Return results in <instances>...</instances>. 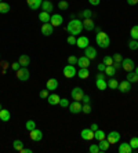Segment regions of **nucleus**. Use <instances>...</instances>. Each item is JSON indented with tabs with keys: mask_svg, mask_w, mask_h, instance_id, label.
<instances>
[{
	"mask_svg": "<svg viewBox=\"0 0 138 153\" xmlns=\"http://www.w3.org/2000/svg\"><path fill=\"white\" fill-rule=\"evenodd\" d=\"M66 29H68V32L71 33V35L78 36V35H80L81 30H83L84 28H83V22H81L80 19H72V21L68 24Z\"/></svg>",
	"mask_w": 138,
	"mask_h": 153,
	"instance_id": "f257e3e1",
	"label": "nucleus"
},
{
	"mask_svg": "<svg viewBox=\"0 0 138 153\" xmlns=\"http://www.w3.org/2000/svg\"><path fill=\"white\" fill-rule=\"evenodd\" d=\"M95 42L101 48H108L110 44V39H109V36H108V33L102 32V30H99L95 35Z\"/></svg>",
	"mask_w": 138,
	"mask_h": 153,
	"instance_id": "f03ea898",
	"label": "nucleus"
},
{
	"mask_svg": "<svg viewBox=\"0 0 138 153\" xmlns=\"http://www.w3.org/2000/svg\"><path fill=\"white\" fill-rule=\"evenodd\" d=\"M17 79L19 82H26L29 80V71L28 68H25V66H21V68L17 71Z\"/></svg>",
	"mask_w": 138,
	"mask_h": 153,
	"instance_id": "7ed1b4c3",
	"label": "nucleus"
},
{
	"mask_svg": "<svg viewBox=\"0 0 138 153\" xmlns=\"http://www.w3.org/2000/svg\"><path fill=\"white\" fill-rule=\"evenodd\" d=\"M62 72H64V76L68 77V79H72V77H75V76L78 75V71H76V68H75V65H69V64H68V66H65Z\"/></svg>",
	"mask_w": 138,
	"mask_h": 153,
	"instance_id": "20e7f679",
	"label": "nucleus"
},
{
	"mask_svg": "<svg viewBox=\"0 0 138 153\" xmlns=\"http://www.w3.org/2000/svg\"><path fill=\"white\" fill-rule=\"evenodd\" d=\"M122 68H123L124 71H127V72L134 71V68H135L134 61L130 59V58H123V61H122Z\"/></svg>",
	"mask_w": 138,
	"mask_h": 153,
	"instance_id": "39448f33",
	"label": "nucleus"
},
{
	"mask_svg": "<svg viewBox=\"0 0 138 153\" xmlns=\"http://www.w3.org/2000/svg\"><path fill=\"white\" fill-rule=\"evenodd\" d=\"M72 100L73 101H80L81 102V98H83V95H84V91H83V88H80V87H75L73 90H72Z\"/></svg>",
	"mask_w": 138,
	"mask_h": 153,
	"instance_id": "423d86ee",
	"label": "nucleus"
},
{
	"mask_svg": "<svg viewBox=\"0 0 138 153\" xmlns=\"http://www.w3.org/2000/svg\"><path fill=\"white\" fill-rule=\"evenodd\" d=\"M81 106H83V105L80 103V101H73V102L69 103V112H71V113H73V114L80 113V112H81Z\"/></svg>",
	"mask_w": 138,
	"mask_h": 153,
	"instance_id": "0eeeda50",
	"label": "nucleus"
},
{
	"mask_svg": "<svg viewBox=\"0 0 138 153\" xmlns=\"http://www.w3.org/2000/svg\"><path fill=\"white\" fill-rule=\"evenodd\" d=\"M80 137L84 141H91V139H94V131L91 128H84V130H81Z\"/></svg>",
	"mask_w": 138,
	"mask_h": 153,
	"instance_id": "6e6552de",
	"label": "nucleus"
},
{
	"mask_svg": "<svg viewBox=\"0 0 138 153\" xmlns=\"http://www.w3.org/2000/svg\"><path fill=\"white\" fill-rule=\"evenodd\" d=\"M106 139H108V142L109 143H117L119 141H120V132H117V131L109 132V134L106 135Z\"/></svg>",
	"mask_w": 138,
	"mask_h": 153,
	"instance_id": "1a4fd4ad",
	"label": "nucleus"
},
{
	"mask_svg": "<svg viewBox=\"0 0 138 153\" xmlns=\"http://www.w3.org/2000/svg\"><path fill=\"white\" fill-rule=\"evenodd\" d=\"M29 135H31V139H32L33 142H39L43 138V132L40 130H37V128H35L32 131H29Z\"/></svg>",
	"mask_w": 138,
	"mask_h": 153,
	"instance_id": "9d476101",
	"label": "nucleus"
},
{
	"mask_svg": "<svg viewBox=\"0 0 138 153\" xmlns=\"http://www.w3.org/2000/svg\"><path fill=\"white\" fill-rule=\"evenodd\" d=\"M62 22H64L62 15H60V14H53V15H51L50 24H51L53 26H61V25H62Z\"/></svg>",
	"mask_w": 138,
	"mask_h": 153,
	"instance_id": "9b49d317",
	"label": "nucleus"
},
{
	"mask_svg": "<svg viewBox=\"0 0 138 153\" xmlns=\"http://www.w3.org/2000/svg\"><path fill=\"white\" fill-rule=\"evenodd\" d=\"M90 42H89V37L87 36H80L78 40H76V46L79 47V48H83L84 50L86 47H89Z\"/></svg>",
	"mask_w": 138,
	"mask_h": 153,
	"instance_id": "f8f14e48",
	"label": "nucleus"
},
{
	"mask_svg": "<svg viewBox=\"0 0 138 153\" xmlns=\"http://www.w3.org/2000/svg\"><path fill=\"white\" fill-rule=\"evenodd\" d=\"M54 32V26L50 24V22H46V24H43L42 25V33L44 36H51Z\"/></svg>",
	"mask_w": 138,
	"mask_h": 153,
	"instance_id": "ddd939ff",
	"label": "nucleus"
},
{
	"mask_svg": "<svg viewBox=\"0 0 138 153\" xmlns=\"http://www.w3.org/2000/svg\"><path fill=\"white\" fill-rule=\"evenodd\" d=\"M84 55L89 58V59H95L97 58V50L94 48V47H91V46L86 47L84 48Z\"/></svg>",
	"mask_w": 138,
	"mask_h": 153,
	"instance_id": "4468645a",
	"label": "nucleus"
},
{
	"mask_svg": "<svg viewBox=\"0 0 138 153\" xmlns=\"http://www.w3.org/2000/svg\"><path fill=\"white\" fill-rule=\"evenodd\" d=\"M26 3H28V7L31 8V10H32V11H36L37 8L42 7L43 0H26Z\"/></svg>",
	"mask_w": 138,
	"mask_h": 153,
	"instance_id": "2eb2a0df",
	"label": "nucleus"
},
{
	"mask_svg": "<svg viewBox=\"0 0 138 153\" xmlns=\"http://www.w3.org/2000/svg\"><path fill=\"white\" fill-rule=\"evenodd\" d=\"M117 90L120 91V93H128L131 90V83L128 82V80H124V82L119 83V87H117Z\"/></svg>",
	"mask_w": 138,
	"mask_h": 153,
	"instance_id": "dca6fc26",
	"label": "nucleus"
},
{
	"mask_svg": "<svg viewBox=\"0 0 138 153\" xmlns=\"http://www.w3.org/2000/svg\"><path fill=\"white\" fill-rule=\"evenodd\" d=\"M83 28H84L86 30H89V32H91V30L95 29V25H94V22H92L91 18H86L84 21H83Z\"/></svg>",
	"mask_w": 138,
	"mask_h": 153,
	"instance_id": "f3484780",
	"label": "nucleus"
},
{
	"mask_svg": "<svg viewBox=\"0 0 138 153\" xmlns=\"http://www.w3.org/2000/svg\"><path fill=\"white\" fill-rule=\"evenodd\" d=\"M57 88H58L57 79H54V77L48 79V80H47V90H48V91H54V90H57Z\"/></svg>",
	"mask_w": 138,
	"mask_h": 153,
	"instance_id": "a211bd4d",
	"label": "nucleus"
},
{
	"mask_svg": "<svg viewBox=\"0 0 138 153\" xmlns=\"http://www.w3.org/2000/svg\"><path fill=\"white\" fill-rule=\"evenodd\" d=\"M78 65L80 66V68H89L90 66V59L86 55H83V57L78 58Z\"/></svg>",
	"mask_w": 138,
	"mask_h": 153,
	"instance_id": "6ab92c4d",
	"label": "nucleus"
},
{
	"mask_svg": "<svg viewBox=\"0 0 138 153\" xmlns=\"http://www.w3.org/2000/svg\"><path fill=\"white\" fill-rule=\"evenodd\" d=\"M60 101H61V98L57 94H50V95L47 97V102H48L50 105H58Z\"/></svg>",
	"mask_w": 138,
	"mask_h": 153,
	"instance_id": "aec40b11",
	"label": "nucleus"
},
{
	"mask_svg": "<svg viewBox=\"0 0 138 153\" xmlns=\"http://www.w3.org/2000/svg\"><path fill=\"white\" fill-rule=\"evenodd\" d=\"M95 85H97V88H98V90L104 91V90L108 88V82H105V79H97V80H95Z\"/></svg>",
	"mask_w": 138,
	"mask_h": 153,
	"instance_id": "412c9836",
	"label": "nucleus"
},
{
	"mask_svg": "<svg viewBox=\"0 0 138 153\" xmlns=\"http://www.w3.org/2000/svg\"><path fill=\"white\" fill-rule=\"evenodd\" d=\"M42 8H43V11H46V13H51L53 8H54V6H53V3H51L50 0H43Z\"/></svg>",
	"mask_w": 138,
	"mask_h": 153,
	"instance_id": "4be33fe9",
	"label": "nucleus"
},
{
	"mask_svg": "<svg viewBox=\"0 0 138 153\" xmlns=\"http://www.w3.org/2000/svg\"><path fill=\"white\" fill-rule=\"evenodd\" d=\"M109 145L110 143L108 142V139H102V141H98V148H99V152H106L109 149Z\"/></svg>",
	"mask_w": 138,
	"mask_h": 153,
	"instance_id": "5701e85b",
	"label": "nucleus"
},
{
	"mask_svg": "<svg viewBox=\"0 0 138 153\" xmlns=\"http://www.w3.org/2000/svg\"><path fill=\"white\" fill-rule=\"evenodd\" d=\"M133 152V148L130 146V143H120L119 145V153H131Z\"/></svg>",
	"mask_w": 138,
	"mask_h": 153,
	"instance_id": "b1692460",
	"label": "nucleus"
},
{
	"mask_svg": "<svg viewBox=\"0 0 138 153\" xmlns=\"http://www.w3.org/2000/svg\"><path fill=\"white\" fill-rule=\"evenodd\" d=\"M18 62L21 64V66H28L29 64H31V58H29V55H25V54H22V55H19V59H18Z\"/></svg>",
	"mask_w": 138,
	"mask_h": 153,
	"instance_id": "393cba45",
	"label": "nucleus"
},
{
	"mask_svg": "<svg viewBox=\"0 0 138 153\" xmlns=\"http://www.w3.org/2000/svg\"><path fill=\"white\" fill-rule=\"evenodd\" d=\"M50 19H51V15H50V13H46V11H42V13H39V21L40 22L46 24V22H50Z\"/></svg>",
	"mask_w": 138,
	"mask_h": 153,
	"instance_id": "a878e982",
	"label": "nucleus"
},
{
	"mask_svg": "<svg viewBox=\"0 0 138 153\" xmlns=\"http://www.w3.org/2000/svg\"><path fill=\"white\" fill-rule=\"evenodd\" d=\"M0 119H1V121H8L11 119V113L10 111H7V109H1L0 111Z\"/></svg>",
	"mask_w": 138,
	"mask_h": 153,
	"instance_id": "bb28decb",
	"label": "nucleus"
},
{
	"mask_svg": "<svg viewBox=\"0 0 138 153\" xmlns=\"http://www.w3.org/2000/svg\"><path fill=\"white\" fill-rule=\"evenodd\" d=\"M78 76L80 79H87L90 76V72H89V68H80L78 71Z\"/></svg>",
	"mask_w": 138,
	"mask_h": 153,
	"instance_id": "cd10ccee",
	"label": "nucleus"
},
{
	"mask_svg": "<svg viewBox=\"0 0 138 153\" xmlns=\"http://www.w3.org/2000/svg\"><path fill=\"white\" fill-rule=\"evenodd\" d=\"M127 80H128L130 83H135V82H138V75L135 73L134 71L128 72V73H127Z\"/></svg>",
	"mask_w": 138,
	"mask_h": 153,
	"instance_id": "c85d7f7f",
	"label": "nucleus"
},
{
	"mask_svg": "<svg viewBox=\"0 0 138 153\" xmlns=\"http://www.w3.org/2000/svg\"><path fill=\"white\" fill-rule=\"evenodd\" d=\"M94 138H95L97 141H102V139L106 138V135L102 130H97V131H94Z\"/></svg>",
	"mask_w": 138,
	"mask_h": 153,
	"instance_id": "c756f323",
	"label": "nucleus"
},
{
	"mask_svg": "<svg viewBox=\"0 0 138 153\" xmlns=\"http://www.w3.org/2000/svg\"><path fill=\"white\" fill-rule=\"evenodd\" d=\"M8 11H10V4L1 1V3H0V13H1V14H7Z\"/></svg>",
	"mask_w": 138,
	"mask_h": 153,
	"instance_id": "7c9ffc66",
	"label": "nucleus"
},
{
	"mask_svg": "<svg viewBox=\"0 0 138 153\" xmlns=\"http://www.w3.org/2000/svg\"><path fill=\"white\" fill-rule=\"evenodd\" d=\"M117 87H119V82H117L116 79H110L109 82H108V88H112V90H117Z\"/></svg>",
	"mask_w": 138,
	"mask_h": 153,
	"instance_id": "2f4dec72",
	"label": "nucleus"
},
{
	"mask_svg": "<svg viewBox=\"0 0 138 153\" xmlns=\"http://www.w3.org/2000/svg\"><path fill=\"white\" fill-rule=\"evenodd\" d=\"M105 73H106V76H109V77H113L115 73H116V69H115L112 65H110V66H106Z\"/></svg>",
	"mask_w": 138,
	"mask_h": 153,
	"instance_id": "473e14b6",
	"label": "nucleus"
},
{
	"mask_svg": "<svg viewBox=\"0 0 138 153\" xmlns=\"http://www.w3.org/2000/svg\"><path fill=\"white\" fill-rule=\"evenodd\" d=\"M130 36H131V39L138 40V25H134V26H133V28H131Z\"/></svg>",
	"mask_w": 138,
	"mask_h": 153,
	"instance_id": "72a5a7b5",
	"label": "nucleus"
},
{
	"mask_svg": "<svg viewBox=\"0 0 138 153\" xmlns=\"http://www.w3.org/2000/svg\"><path fill=\"white\" fill-rule=\"evenodd\" d=\"M13 146H14V149H15V150H18V152H19V150H21L22 148H24V142H22L21 139H15L14 143H13Z\"/></svg>",
	"mask_w": 138,
	"mask_h": 153,
	"instance_id": "f704fd0d",
	"label": "nucleus"
},
{
	"mask_svg": "<svg viewBox=\"0 0 138 153\" xmlns=\"http://www.w3.org/2000/svg\"><path fill=\"white\" fill-rule=\"evenodd\" d=\"M25 128H26L28 131H32V130H35V128H36V121L28 120V121H26V124H25Z\"/></svg>",
	"mask_w": 138,
	"mask_h": 153,
	"instance_id": "c9c22d12",
	"label": "nucleus"
},
{
	"mask_svg": "<svg viewBox=\"0 0 138 153\" xmlns=\"http://www.w3.org/2000/svg\"><path fill=\"white\" fill-rule=\"evenodd\" d=\"M128 48L133 51L138 50V40H134V39H131L130 42H128Z\"/></svg>",
	"mask_w": 138,
	"mask_h": 153,
	"instance_id": "e433bc0d",
	"label": "nucleus"
},
{
	"mask_svg": "<svg viewBox=\"0 0 138 153\" xmlns=\"http://www.w3.org/2000/svg\"><path fill=\"white\" fill-rule=\"evenodd\" d=\"M130 146L133 148V150H135V149H138V137H133V138L130 139Z\"/></svg>",
	"mask_w": 138,
	"mask_h": 153,
	"instance_id": "4c0bfd02",
	"label": "nucleus"
},
{
	"mask_svg": "<svg viewBox=\"0 0 138 153\" xmlns=\"http://www.w3.org/2000/svg\"><path fill=\"white\" fill-rule=\"evenodd\" d=\"M58 8H60V10H68V8H69V4H68L66 0H61L60 3H58Z\"/></svg>",
	"mask_w": 138,
	"mask_h": 153,
	"instance_id": "58836bf2",
	"label": "nucleus"
},
{
	"mask_svg": "<svg viewBox=\"0 0 138 153\" xmlns=\"http://www.w3.org/2000/svg\"><path fill=\"white\" fill-rule=\"evenodd\" d=\"M81 112L86 114H90L91 113V106H90V103H84L83 106H81Z\"/></svg>",
	"mask_w": 138,
	"mask_h": 153,
	"instance_id": "ea45409f",
	"label": "nucleus"
},
{
	"mask_svg": "<svg viewBox=\"0 0 138 153\" xmlns=\"http://www.w3.org/2000/svg\"><path fill=\"white\" fill-rule=\"evenodd\" d=\"M91 15H92V13H91V10H83L80 13V17L81 18H91Z\"/></svg>",
	"mask_w": 138,
	"mask_h": 153,
	"instance_id": "a19ab883",
	"label": "nucleus"
},
{
	"mask_svg": "<svg viewBox=\"0 0 138 153\" xmlns=\"http://www.w3.org/2000/svg\"><path fill=\"white\" fill-rule=\"evenodd\" d=\"M89 152H90V153H99L98 143H91V146L89 148Z\"/></svg>",
	"mask_w": 138,
	"mask_h": 153,
	"instance_id": "79ce46f5",
	"label": "nucleus"
},
{
	"mask_svg": "<svg viewBox=\"0 0 138 153\" xmlns=\"http://www.w3.org/2000/svg\"><path fill=\"white\" fill-rule=\"evenodd\" d=\"M102 62L106 65V66H110V65H113V58H112V57H109V55H106V57L104 58V61H102Z\"/></svg>",
	"mask_w": 138,
	"mask_h": 153,
	"instance_id": "37998d69",
	"label": "nucleus"
},
{
	"mask_svg": "<svg viewBox=\"0 0 138 153\" xmlns=\"http://www.w3.org/2000/svg\"><path fill=\"white\" fill-rule=\"evenodd\" d=\"M76 40H78V39H76V36L71 35L69 37H68L66 42H68V44H69V46H75V44H76Z\"/></svg>",
	"mask_w": 138,
	"mask_h": 153,
	"instance_id": "c03bdc74",
	"label": "nucleus"
},
{
	"mask_svg": "<svg viewBox=\"0 0 138 153\" xmlns=\"http://www.w3.org/2000/svg\"><path fill=\"white\" fill-rule=\"evenodd\" d=\"M68 64L69 65H78V58L75 57V55H71V57L68 58Z\"/></svg>",
	"mask_w": 138,
	"mask_h": 153,
	"instance_id": "a18cd8bd",
	"label": "nucleus"
},
{
	"mask_svg": "<svg viewBox=\"0 0 138 153\" xmlns=\"http://www.w3.org/2000/svg\"><path fill=\"white\" fill-rule=\"evenodd\" d=\"M60 106H62V108H68V106H69V100H66V98H61V101H60Z\"/></svg>",
	"mask_w": 138,
	"mask_h": 153,
	"instance_id": "49530a36",
	"label": "nucleus"
},
{
	"mask_svg": "<svg viewBox=\"0 0 138 153\" xmlns=\"http://www.w3.org/2000/svg\"><path fill=\"white\" fill-rule=\"evenodd\" d=\"M113 62H122L123 61V57H122V54H119V53H116V54H113Z\"/></svg>",
	"mask_w": 138,
	"mask_h": 153,
	"instance_id": "de8ad7c7",
	"label": "nucleus"
},
{
	"mask_svg": "<svg viewBox=\"0 0 138 153\" xmlns=\"http://www.w3.org/2000/svg\"><path fill=\"white\" fill-rule=\"evenodd\" d=\"M50 95V94H48V90H42V91H40V93H39V97H40V98H44V100H47V97H48Z\"/></svg>",
	"mask_w": 138,
	"mask_h": 153,
	"instance_id": "09e8293b",
	"label": "nucleus"
},
{
	"mask_svg": "<svg viewBox=\"0 0 138 153\" xmlns=\"http://www.w3.org/2000/svg\"><path fill=\"white\" fill-rule=\"evenodd\" d=\"M19 68H21V64H19V62H14V64L11 65V69H13V71H15V72H17Z\"/></svg>",
	"mask_w": 138,
	"mask_h": 153,
	"instance_id": "8fccbe9b",
	"label": "nucleus"
},
{
	"mask_svg": "<svg viewBox=\"0 0 138 153\" xmlns=\"http://www.w3.org/2000/svg\"><path fill=\"white\" fill-rule=\"evenodd\" d=\"M90 100H91V98H90L89 95H86V94H84V95H83V98H81V102H83V103H90Z\"/></svg>",
	"mask_w": 138,
	"mask_h": 153,
	"instance_id": "3c124183",
	"label": "nucleus"
},
{
	"mask_svg": "<svg viewBox=\"0 0 138 153\" xmlns=\"http://www.w3.org/2000/svg\"><path fill=\"white\" fill-rule=\"evenodd\" d=\"M97 68H98V71H99V72H105V69H106V65L104 64V62H101V64H99L98 66H97Z\"/></svg>",
	"mask_w": 138,
	"mask_h": 153,
	"instance_id": "603ef678",
	"label": "nucleus"
},
{
	"mask_svg": "<svg viewBox=\"0 0 138 153\" xmlns=\"http://www.w3.org/2000/svg\"><path fill=\"white\" fill-rule=\"evenodd\" d=\"M89 3L91 4V6H99L101 0H89Z\"/></svg>",
	"mask_w": 138,
	"mask_h": 153,
	"instance_id": "864d4df0",
	"label": "nucleus"
},
{
	"mask_svg": "<svg viewBox=\"0 0 138 153\" xmlns=\"http://www.w3.org/2000/svg\"><path fill=\"white\" fill-rule=\"evenodd\" d=\"M112 66H113V68L117 71V69L122 68V62H113V65H112Z\"/></svg>",
	"mask_w": 138,
	"mask_h": 153,
	"instance_id": "5fc2aeb1",
	"label": "nucleus"
},
{
	"mask_svg": "<svg viewBox=\"0 0 138 153\" xmlns=\"http://www.w3.org/2000/svg\"><path fill=\"white\" fill-rule=\"evenodd\" d=\"M127 3L130 6H135V4H138V0H127Z\"/></svg>",
	"mask_w": 138,
	"mask_h": 153,
	"instance_id": "6e6d98bb",
	"label": "nucleus"
},
{
	"mask_svg": "<svg viewBox=\"0 0 138 153\" xmlns=\"http://www.w3.org/2000/svg\"><path fill=\"white\" fill-rule=\"evenodd\" d=\"M19 152H21V153H32V149H26V148H22Z\"/></svg>",
	"mask_w": 138,
	"mask_h": 153,
	"instance_id": "4d7b16f0",
	"label": "nucleus"
},
{
	"mask_svg": "<svg viewBox=\"0 0 138 153\" xmlns=\"http://www.w3.org/2000/svg\"><path fill=\"white\" fill-rule=\"evenodd\" d=\"M92 130V131H97V130H98V124H95V123H94V124H91V127H90Z\"/></svg>",
	"mask_w": 138,
	"mask_h": 153,
	"instance_id": "13d9d810",
	"label": "nucleus"
},
{
	"mask_svg": "<svg viewBox=\"0 0 138 153\" xmlns=\"http://www.w3.org/2000/svg\"><path fill=\"white\" fill-rule=\"evenodd\" d=\"M104 77H105L104 73H98V75H97V79H104Z\"/></svg>",
	"mask_w": 138,
	"mask_h": 153,
	"instance_id": "bf43d9fd",
	"label": "nucleus"
},
{
	"mask_svg": "<svg viewBox=\"0 0 138 153\" xmlns=\"http://www.w3.org/2000/svg\"><path fill=\"white\" fill-rule=\"evenodd\" d=\"M134 72H135V73H137V75H138V66H135V68H134Z\"/></svg>",
	"mask_w": 138,
	"mask_h": 153,
	"instance_id": "052dcab7",
	"label": "nucleus"
},
{
	"mask_svg": "<svg viewBox=\"0 0 138 153\" xmlns=\"http://www.w3.org/2000/svg\"><path fill=\"white\" fill-rule=\"evenodd\" d=\"M1 109H3V106H1V103H0V111H1Z\"/></svg>",
	"mask_w": 138,
	"mask_h": 153,
	"instance_id": "680f3d73",
	"label": "nucleus"
},
{
	"mask_svg": "<svg viewBox=\"0 0 138 153\" xmlns=\"http://www.w3.org/2000/svg\"><path fill=\"white\" fill-rule=\"evenodd\" d=\"M1 1H3V0H0V3H1Z\"/></svg>",
	"mask_w": 138,
	"mask_h": 153,
	"instance_id": "e2e57ef3",
	"label": "nucleus"
}]
</instances>
